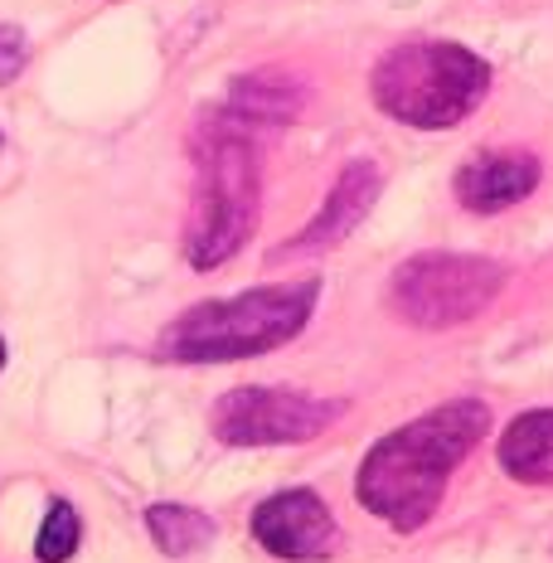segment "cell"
I'll return each instance as SVG.
<instances>
[{
	"label": "cell",
	"mask_w": 553,
	"mask_h": 563,
	"mask_svg": "<svg viewBox=\"0 0 553 563\" xmlns=\"http://www.w3.org/2000/svg\"><path fill=\"white\" fill-rule=\"evenodd\" d=\"M25 64H30V40H25V30L0 25V88L15 84V78L25 74Z\"/></svg>",
	"instance_id": "13"
},
{
	"label": "cell",
	"mask_w": 553,
	"mask_h": 563,
	"mask_svg": "<svg viewBox=\"0 0 553 563\" xmlns=\"http://www.w3.org/2000/svg\"><path fill=\"white\" fill-rule=\"evenodd\" d=\"M374 199H379V166H374V161H350L345 175L335 180L331 199L321 205V214H316L311 224H306L277 257L321 253V249H335V243H345L350 233L364 224V214H369Z\"/></svg>",
	"instance_id": "8"
},
{
	"label": "cell",
	"mask_w": 553,
	"mask_h": 563,
	"mask_svg": "<svg viewBox=\"0 0 553 563\" xmlns=\"http://www.w3.org/2000/svg\"><path fill=\"white\" fill-rule=\"evenodd\" d=\"M500 466L529 486H553V408L520 413L500 438Z\"/></svg>",
	"instance_id": "10"
},
{
	"label": "cell",
	"mask_w": 553,
	"mask_h": 563,
	"mask_svg": "<svg viewBox=\"0 0 553 563\" xmlns=\"http://www.w3.org/2000/svg\"><path fill=\"white\" fill-rule=\"evenodd\" d=\"M146 530L151 539H156V549L161 554H170V559H190L199 554V549L214 539V520H209L204 510H190V506H151L146 510Z\"/></svg>",
	"instance_id": "11"
},
{
	"label": "cell",
	"mask_w": 553,
	"mask_h": 563,
	"mask_svg": "<svg viewBox=\"0 0 553 563\" xmlns=\"http://www.w3.org/2000/svg\"><path fill=\"white\" fill-rule=\"evenodd\" d=\"M486 422L490 408L480 398H452V404L394 428L369 448L355 476L360 506L394 530H422L442 506L446 476L466 462Z\"/></svg>",
	"instance_id": "1"
},
{
	"label": "cell",
	"mask_w": 553,
	"mask_h": 563,
	"mask_svg": "<svg viewBox=\"0 0 553 563\" xmlns=\"http://www.w3.org/2000/svg\"><path fill=\"white\" fill-rule=\"evenodd\" d=\"M316 301H321V282L311 277L257 287L229 301H204L170 321V331L161 335V355L175 365H229V360L267 355L306 331Z\"/></svg>",
	"instance_id": "2"
},
{
	"label": "cell",
	"mask_w": 553,
	"mask_h": 563,
	"mask_svg": "<svg viewBox=\"0 0 553 563\" xmlns=\"http://www.w3.org/2000/svg\"><path fill=\"white\" fill-rule=\"evenodd\" d=\"M84 544V515H78L74 500L54 496L49 510H44V525L34 534V559L40 563H68Z\"/></svg>",
	"instance_id": "12"
},
{
	"label": "cell",
	"mask_w": 553,
	"mask_h": 563,
	"mask_svg": "<svg viewBox=\"0 0 553 563\" xmlns=\"http://www.w3.org/2000/svg\"><path fill=\"white\" fill-rule=\"evenodd\" d=\"M257 199H263V166H257V132L233 122L229 112L214 117L199 136V185L185 257L209 273L223 267L257 229Z\"/></svg>",
	"instance_id": "3"
},
{
	"label": "cell",
	"mask_w": 553,
	"mask_h": 563,
	"mask_svg": "<svg viewBox=\"0 0 553 563\" xmlns=\"http://www.w3.org/2000/svg\"><path fill=\"white\" fill-rule=\"evenodd\" d=\"M345 413V404H325L291 389H233L214 408V438L229 448H281L311 442Z\"/></svg>",
	"instance_id": "6"
},
{
	"label": "cell",
	"mask_w": 553,
	"mask_h": 563,
	"mask_svg": "<svg viewBox=\"0 0 553 563\" xmlns=\"http://www.w3.org/2000/svg\"><path fill=\"white\" fill-rule=\"evenodd\" d=\"M253 539L277 559L316 563L331 559L340 544V525L316 490H277L253 510Z\"/></svg>",
	"instance_id": "7"
},
{
	"label": "cell",
	"mask_w": 553,
	"mask_h": 563,
	"mask_svg": "<svg viewBox=\"0 0 553 563\" xmlns=\"http://www.w3.org/2000/svg\"><path fill=\"white\" fill-rule=\"evenodd\" d=\"M486 88H490L486 58H476L462 44H438V40L388 49L369 78L374 102L394 122L418 126V132H442V126L466 122L480 108Z\"/></svg>",
	"instance_id": "4"
},
{
	"label": "cell",
	"mask_w": 553,
	"mask_h": 563,
	"mask_svg": "<svg viewBox=\"0 0 553 563\" xmlns=\"http://www.w3.org/2000/svg\"><path fill=\"white\" fill-rule=\"evenodd\" d=\"M505 287V267L490 257L422 253L394 273V311L422 331H446L480 316Z\"/></svg>",
	"instance_id": "5"
},
{
	"label": "cell",
	"mask_w": 553,
	"mask_h": 563,
	"mask_svg": "<svg viewBox=\"0 0 553 563\" xmlns=\"http://www.w3.org/2000/svg\"><path fill=\"white\" fill-rule=\"evenodd\" d=\"M0 369H5V340H0Z\"/></svg>",
	"instance_id": "14"
},
{
	"label": "cell",
	"mask_w": 553,
	"mask_h": 563,
	"mask_svg": "<svg viewBox=\"0 0 553 563\" xmlns=\"http://www.w3.org/2000/svg\"><path fill=\"white\" fill-rule=\"evenodd\" d=\"M0 151H5V141H0Z\"/></svg>",
	"instance_id": "15"
},
{
	"label": "cell",
	"mask_w": 553,
	"mask_h": 563,
	"mask_svg": "<svg viewBox=\"0 0 553 563\" xmlns=\"http://www.w3.org/2000/svg\"><path fill=\"white\" fill-rule=\"evenodd\" d=\"M539 185V161L529 151H490V156H471L456 175V199L471 214H500V209L520 205Z\"/></svg>",
	"instance_id": "9"
}]
</instances>
